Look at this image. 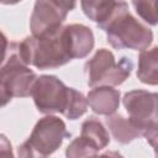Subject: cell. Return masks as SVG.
I'll return each instance as SVG.
<instances>
[{
  "label": "cell",
  "instance_id": "obj_1",
  "mask_svg": "<svg viewBox=\"0 0 158 158\" xmlns=\"http://www.w3.org/2000/svg\"><path fill=\"white\" fill-rule=\"evenodd\" d=\"M15 52L25 64L37 69H54L73 59L64 26L41 36L26 37Z\"/></svg>",
  "mask_w": 158,
  "mask_h": 158
},
{
  "label": "cell",
  "instance_id": "obj_2",
  "mask_svg": "<svg viewBox=\"0 0 158 158\" xmlns=\"http://www.w3.org/2000/svg\"><path fill=\"white\" fill-rule=\"evenodd\" d=\"M98 27L105 31L109 44L116 49L142 51L148 48L153 41L152 30L132 16L123 0H116L107 19Z\"/></svg>",
  "mask_w": 158,
  "mask_h": 158
},
{
  "label": "cell",
  "instance_id": "obj_3",
  "mask_svg": "<svg viewBox=\"0 0 158 158\" xmlns=\"http://www.w3.org/2000/svg\"><path fill=\"white\" fill-rule=\"evenodd\" d=\"M70 137L67 126L62 118L54 115H47L40 118L30 137L19 146L17 154L20 157H48L53 154L63 143Z\"/></svg>",
  "mask_w": 158,
  "mask_h": 158
},
{
  "label": "cell",
  "instance_id": "obj_4",
  "mask_svg": "<svg viewBox=\"0 0 158 158\" xmlns=\"http://www.w3.org/2000/svg\"><path fill=\"white\" fill-rule=\"evenodd\" d=\"M157 99V93L142 89L127 91L122 99L130 121L138 128L141 136H143L153 148L157 147L158 139Z\"/></svg>",
  "mask_w": 158,
  "mask_h": 158
},
{
  "label": "cell",
  "instance_id": "obj_5",
  "mask_svg": "<svg viewBox=\"0 0 158 158\" xmlns=\"http://www.w3.org/2000/svg\"><path fill=\"white\" fill-rule=\"evenodd\" d=\"M84 69L89 86H116L130 77L133 69V62L128 57H121L120 60L116 62L111 51L100 48L89 60H86Z\"/></svg>",
  "mask_w": 158,
  "mask_h": 158
},
{
  "label": "cell",
  "instance_id": "obj_6",
  "mask_svg": "<svg viewBox=\"0 0 158 158\" xmlns=\"http://www.w3.org/2000/svg\"><path fill=\"white\" fill-rule=\"evenodd\" d=\"M70 93L72 88L67 86L59 78L44 74L36 78L30 95L40 112L46 115L59 112L64 115Z\"/></svg>",
  "mask_w": 158,
  "mask_h": 158
},
{
  "label": "cell",
  "instance_id": "obj_7",
  "mask_svg": "<svg viewBox=\"0 0 158 158\" xmlns=\"http://www.w3.org/2000/svg\"><path fill=\"white\" fill-rule=\"evenodd\" d=\"M75 5L77 0H36L30 19L32 35L41 36L60 27Z\"/></svg>",
  "mask_w": 158,
  "mask_h": 158
},
{
  "label": "cell",
  "instance_id": "obj_8",
  "mask_svg": "<svg viewBox=\"0 0 158 158\" xmlns=\"http://www.w3.org/2000/svg\"><path fill=\"white\" fill-rule=\"evenodd\" d=\"M37 78V74L25 64L16 52H14L0 67V85L12 98L30 96L32 85Z\"/></svg>",
  "mask_w": 158,
  "mask_h": 158
},
{
  "label": "cell",
  "instance_id": "obj_9",
  "mask_svg": "<svg viewBox=\"0 0 158 158\" xmlns=\"http://www.w3.org/2000/svg\"><path fill=\"white\" fill-rule=\"evenodd\" d=\"M120 96L121 94L117 89L107 85H100L94 86V89L88 93L86 101L95 114L109 116L117 111L120 106Z\"/></svg>",
  "mask_w": 158,
  "mask_h": 158
},
{
  "label": "cell",
  "instance_id": "obj_10",
  "mask_svg": "<svg viewBox=\"0 0 158 158\" xmlns=\"http://www.w3.org/2000/svg\"><path fill=\"white\" fill-rule=\"evenodd\" d=\"M73 59L86 57L94 48L95 40L91 28L83 23H70L64 26Z\"/></svg>",
  "mask_w": 158,
  "mask_h": 158
},
{
  "label": "cell",
  "instance_id": "obj_11",
  "mask_svg": "<svg viewBox=\"0 0 158 158\" xmlns=\"http://www.w3.org/2000/svg\"><path fill=\"white\" fill-rule=\"evenodd\" d=\"M112 137L121 144H127L141 136L138 128L130 121L128 117H123L120 114L109 115L105 120Z\"/></svg>",
  "mask_w": 158,
  "mask_h": 158
},
{
  "label": "cell",
  "instance_id": "obj_12",
  "mask_svg": "<svg viewBox=\"0 0 158 158\" xmlns=\"http://www.w3.org/2000/svg\"><path fill=\"white\" fill-rule=\"evenodd\" d=\"M137 78L148 85L158 84V47L142 49L138 56Z\"/></svg>",
  "mask_w": 158,
  "mask_h": 158
},
{
  "label": "cell",
  "instance_id": "obj_13",
  "mask_svg": "<svg viewBox=\"0 0 158 158\" xmlns=\"http://www.w3.org/2000/svg\"><path fill=\"white\" fill-rule=\"evenodd\" d=\"M80 136L85 137L88 141H90L99 151L104 149L110 143V136L107 130L105 128L104 123L99 121L96 117H89L81 123V131Z\"/></svg>",
  "mask_w": 158,
  "mask_h": 158
},
{
  "label": "cell",
  "instance_id": "obj_14",
  "mask_svg": "<svg viewBox=\"0 0 158 158\" xmlns=\"http://www.w3.org/2000/svg\"><path fill=\"white\" fill-rule=\"evenodd\" d=\"M115 2L116 0H80V6L84 15L99 25L107 19Z\"/></svg>",
  "mask_w": 158,
  "mask_h": 158
},
{
  "label": "cell",
  "instance_id": "obj_15",
  "mask_svg": "<svg viewBox=\"0 0 158 158\" xmlns=\"http://www.w3.org/2000/svg\"><path fill=\"white\" fill-rule=\"evenodd\" d=\"M99 152L100 151L96 148V146H94L85 137L79 136L69 143V146L65 149V156L69 158H78V157L96 156Z\"/></svg>",
  "mask_w": 158,
  "mask_h": 158
},
{
  "label": "cell",
  "instance_id": "obj_16",
  "mask_svg": "<svg viewBox=\"0 0 158 158\" xmlns=\"http://www.w3.org/2000/svg\"><path fill=\"white\" fill-rule=\"evenodd\" d=\"M88 110V101L86 98L74 88H72L69 102L67 106V110L63 116H65L69 120H77L80 116H83Z\"/></svg>",
  "mask_w": 158,
  "mask_h": 158
},
{
  "label": "cell",
  "instance_id": "obj_17",
  "mask_svg": "<svg viewBox=\"0 0 158 158\" xmlns=\"http://www.w3.org/2000/svg\"><path fill=\"white\" fill-rule=\"evenodd\" d=\"M132 4L136 12L144 22L152 26L157 25V0H132Z\"/></svg>",
  "mask_w": 158,
  "mask_h": 158
},
{
  "label": "cell",
  "instance_id": "obj_18",
  "mask_svg": "<svg viewBox=\"0 0 158 158\" xmlns=\"http://www.w3.org/2000/svg\"><path fill=\"white\" fill-rule=\"evenodd\" d=\"M0 156H4V157H12L14 156L11 142L2 133H0Z\"/></svg>",
  "mask_w": 158,
  "mask_h": 158
},
{
  "label": "cell",
  "instance_id": "obj_19",
  "mask_svg": "<svg viewBox=\"0 0 158 158\" xmlns=\"http://www.w3.org/2000/svg\"><path fill=\"white\" fill-rule=\"evenodd\" d=\"M7 48H9V41H7L6 36L0 31V65L6 58Z\"/></svg>",
  "mask_w": 158,
  "mask_h": 158
},
{
  "label": "cell",
  "instance_id": "obj_20",
  "mask_svg": "<svg viewBox=\"0 0 158 158\" xmlns=\"http://www.w3.org/2000/svg\"><path fill=\"white\" fill-rule=\"evenodd\" d=\"M11 99H12V96L0 85V109L4 107L5 105H7L11 101Z\"/></svg>",
  "mask_w": 158,
  "mask_h": 158
},
{
  "label": "cell",
  "instance_id": "obj_21",
  "mask_svg": "<svg viewBox=\"0 0 158 158\" xmlns=\"http://www.w3.org/2000/svg\"><path fill=\"white\" fill-rule=\"evenodd\" d=\"M22 0H0V4H4V5H15L17 2H20Z\"/></svg>",
  "mask_w": 158,
  "mask_h": 158
}]
</instances>
